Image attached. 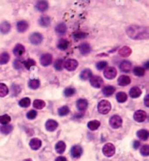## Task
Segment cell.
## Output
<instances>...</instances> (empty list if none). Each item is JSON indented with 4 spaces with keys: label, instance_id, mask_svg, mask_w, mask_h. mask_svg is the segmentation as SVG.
<instances>
[{
    "label": "cell",
    "instance_id": "1",
    "mask_svg": "<svg viewBox=\"0 0 149 161\" xmlns=\"http://www.w3.org/2000/svg\"><path fill=\"white\" fill-rule=\"evenodd\" d=\"M127 34L132 39H146L148 38V29L146 27L132 25L126 30Z\"/></svg>",
    "mask_w": 149,
    "mask_h": 161
},
{
    "label": "cell",
    "instance_id": "2",
    "mask_svg": "<svg viewBox=\"0 0 149 161\" xmlns=\"http://www.w3.org/2000/svg\"><path fill=\"white\" fill-rule=\"evenodd\" d=\"M98 112L101 114H107L110 112L111 109V105L108 100H105V99H103V100H101V102H99L98 106Z\"/></svg>",
    "mask_w": 149,
    "mask_h": 161
},
{
    "label": "cell",
    "instance_id": "3",
    "mask_svg": "<svg viewBox=\"0 0 149 161\" xmlns=\"http://www.w3.org/2000/svg\"><path fill=\"white\" fill-rule=\"evenodd\" d=\"M103 153L106 157H112L115 153V147L111 143H107L103 148Z\"/></svg>",
    "mask_w": 149,
    "mask_h": 161
},
{
    "label": "cell",
    "instance_id": "4",
    "mask_svg": "<svg viewBox=\"0 0 149 161\" xmlns=\"http://www.w3.org/2000/svg\"><path fill=\"white\" fill-rule=\"evenodd\" d=\"M110 126L113 128V129H119L121 127L122 124V119L120 116H113L112 117L110 118L109 120Z\"/></svg>",
    "mask_w": 149,
    "mask_h": 161
},
{
    "label": "cell",
    "instance_id": "5",
    "mask_svg": "<svg viewBox=\"0 0 149 161\" xmlns=\"http://www.w3.org/2000/svg\"><path fill=\"white\" fill-rule=\"evenodd\" d=\"M117 69L114 67H108L104 71V76L108 79H113L117 76Z\"/></svg>",
    "mask_w": 149,
    "mask_h": 161
},
{
    "label": "cell",
    "instance_id": "6",
    "mask_svg": "<svg viewBox=\"0 0 149 161\" xmlns=\"http://www.w3.org/2000/svg\"><path fill=\"white\" fill-rule=\"evenodd\" d=\"M29 39L31 44H34V45H37V44H39L42 41L43 36L39 33H34V34H32L30 36Z\"/></svg>",
    "mask_w": 149,
    "mask_h": 161
},
{
    "label": "cell",
    "instance_id": "7",
    "mask_svg": "<svg viewBox=\"0 0 149 161\" xmlns=\"http://www.w3.org/2000/svg\"><path fill=\"white\" fill-rule=\"evenodd\" d=\"M64 66L68 71H72L76 70V68L78 66V62L76 60L68 59L64 63Z\"/></svg>",
    "mask_w": 149,
    "mask_h": 161
},
{
    "label": "cell",
    "instance_id": "8",
    "mask_svg": "<svg viewBox=\"0 0 149 161\" xmlns=\"http://www.w3.org/2000/svg\"><path fill=\"white\" fill-rule=\"evenodd\" d=\"M90 83L93 87L99 89L102 86L103 83V80L101 77L98 76H94L91 77L90 78Z\"/></svg>",
    "mask_w": 149,
    "mask_h": 161
},
{
    "label": "cell",
    "instance_id": "9",
    "mask_svg": "<svg viewBox=\"0 0 149 161\" xmlns=\"http://www.w3.org/2000/svg\"><path fill=\"white\" fill-rule=\"evenodd\" d=\"M147 118V113L143 110H138L134 114V119L138 123H142L145 121Z\"/></svg>",
    "mask_w": 149,
    "mask_h": 161
},
{
    "label": "cell",
    "instance_id": "10",
    "mask_svg": "<svg viewBox=\"0 0 149 161\" xmlns=\"http://www.w3.org/2000/svg\"><path fill=\"white\" fill-rule=\"evenodd\" d=\"M53 57L50 54H44L40 58V63L43 66H48L52 63Z\"/></svg>",
    "mask_w": 149,
    "mask_h": 161
},
{
    "label": "cell",
    "instance_id": "11",
    "mask_svg": "<svg viewBox=\"0 0 149 161\" xmlns=\"http://www.w3.org/2000/svg\"><path fill=\"white\" fill-rule=\"evenodd\" d=\"M82 148L81 146L79 145H75L71 148V156L74 158H79L82 154Z\"/></svg>",
    "mask_w": 149,
    "mask_h": 161
},
{
    "label": "cell",
    "instance_id": "12",
    "mask_svg": "<svg viewBox=\"0 0 149 161\" xmlns=\"http://www.w3.org/2000/svg\"><path fill=\"white\" fill-rule=\"evenodd\" d=\"M58 126V123L54 120H48L45 123L46 129L49 132H54Z\"/></svg>",
    "mask_w": 149,
    "mask_h": 161
},
{
    "label": "cell",
    "instance_id": "13",
    "mask_svg": "<svg viewBox=\"0 0 149 161\" xmlns=\"http://www.w3.org/2000/svg\"><path fill=\"white\" fill-rule=\"evenodd\" d=\"M119 68L122 72L129 73L132 70V63L127 60L122 61V63L119 65Z\"/></svg>",
    "mask_w": 149,
    "mask_h": 161
},
{
    "label": "cell",
    "instance_id": "14",
    "mask_svg": "<svg viewBox=\"0 0 149 161\" xmlns=\"http://www.w3.org/2000/svg\"><path fill=\"white\" fill-rule=\"evenodd\" d=\"M29 145L31 148L34 150H37L41 147V141L37 138H34L30 141Z\"/></svg>",
    "mask_w": 149,
    "mask_h": 161
},
{
    "label": "cell",
    "instance_id": "15",
    "mask_svg": "<svg viewBox=\"0 0 149 161\" xmlns=\"http://www.w3.org/2000/svg\"><path fill=\"white\" fill-rule=\"evenodd\" d=\"M130 78L129 76H127L122 75L121 76H119V78H118V83L122 86H127V85H129L130 83Z\"/></svg>",
    "mask_w": 149,
    "mask_h": 161
},
{
    "label": "cell",
    "instance_id": "16",
    "mask_svg": "<svg viewBox=\"0 0 149 161\" xmlns=\"http://www.w3.org/2000/svg\"><path fill=\"white\" fill-rule=\"evenodd\" d=\"M87 106H88V102L87 99H80L77 101V107L80 111H84L87 109Z\"/></svg>",
    "mask_w": 149,
    "mask_h": 161
},
{
    "label": "cell",
    "instance_id": "17",
    "mask_svg": "<svg viewBox=\"0 0 149 161\" xmlns=\"http://www.w3.org/2000/svg\"><path fill=\"white\" fill-rule=\"evenodd\" d=\"M141 94H142V91L139 87H137V86H134L129 91V95L132 98L139 97Z\"/></svg>",
    "mask_w": 149,
    "mask_h": 161
},
{
    "label": "cell",
    "instance_id": "18",
    "mask_svg": "<svg viewBox=\"0 0 149 161\" xmlns=\"http://www.w3.org/2000/svg\"><path fill=\"white\" fill-rule=\"evenodd\" d=\"M29 28V24L25 20H20V21L18 22L17 23V29L19 32L23 33L26 31Z\"/></svg>",
    "mask_w": 149,
    "mask_h": 161
},
{
    "label": "cell",
    "instance_id": "19",
    "mask_svg": "<svg viewBox=\"0 0 149 161\" xmlns=\"http://www.w3.org/2000/svg\"><path fill=\"white\" fill-rule=\"evenodd\" d=\"M25 47H23L22 44H17V45L15 47L14 50H13V53H14V55H15V56H21V55H23V54L25 52Z\"/></svg>",
    "mask_w": 149,
    "mask_h": 161
},
{
    "label": "cell",
    "instance_id": "20",
    "mask_svg": "<svg viewBox=\"0 0 149 161\" xmlns=\"http://www.w3.org/2000/svg\"><path fill=\"white\" fill-rule=\"evenodd\" d=\"M36 8L40 12H44L48 8V3L46 1H39L36 4Z\"/></svg>",
    "mask_w": 149,
    "mask_h": 161
},
{
    "label": "cell",
    "instance_id": "21",
    "mask_svg": "<svg viewBox=\"0 0 149 161\" xmlns=\"http://www.w3.org/2000/svg\"><path fill=\"white\" fill-rule=\"evenodd\" d=\"M79 49L80 50V52L84 55H87V54H89L91 51L90 46H89V44H87V43H83V44H82L79 47Z\"/></svg>",
    "mask_w": 149,
    "mask_h": 161
},
{
    "label": "cell",
    "instance_id": "22",
    "mask_svg": "<svg viewBox=\"0 0 149 161\" xmlns=\"http://www.w3.org/2000/svg\"><path fill=\"white\" fill-rule=\"evenodd\" d=\"M68 46H69V41L68 40L65 39V38H61L60 40H59L57 47L60 50L64 51V50H65L68 48Z\"/></svg>",
    "mask_w": 149,
    "mask_h": 161
},
{
    "label": "cell",
    "instance_id": "23",
    "mask_svg": "<svg viewBox=\"0 0 149 161\" xmlns=\"http://www.w3.org/2000/svg\"><path fill=\"white\" fill-rule=\"evenodd\" d=\"M10 28H11V26L8 22L4 21L0 24V32L1 34H7L10 31Z\"/></svg>",
    "mask_w": 149,
    "mask_h": 161
},
{
    "label": "cell",
    "instance_id": "24",
    "mask_svg": "<svg viewBox=\"0 0 149 161\" xmlns=\"http://www.w3.org/2000/svg\"><path fill=\"white\" fill-rule=\"evenodd\" d=\"M137 136L140 139L143 140V141H146L148 139L149 133L148 131L145 130V129H141V130L138 131V133H137Z\"/></svg>",
    "mask_w": 149,
    "mask_h": 161
},
{
    "label": "cell",
    "instance_id": "25",
    "mask_svg": "<svg viewBox=\"0 0 149 161\" xmlns=\"http://www.w3.org/2000/svg\"><path fill=\"white\" fill-rule=\"evenodd\" d=\"M65 148H66V145L63 141H60L56 144V150L59 154H62L65 152Z\"/></svg>",
    "mask_w": 149,
    "mask_h": 161
},
{
    "label": "cell",
    "instance_id": "26",
    "mask_svg": "<svg viewBox=\"0 0 149 161\" xmlns=\"http://www.w3.org/2000/svg\"><path fill=\"white\" fill-rule=\"evenodd\" d=\"M115 92V88L112 86H107L103 89V94L105 96L108 97L112 95Z\"/></svg>",
    "mask_w": 149,
    "mask_h": 161
},
{
    "label": "cell",
    "instance_id": "27",
    "mask_svg": "<svg viewBox=\"0 0 149 161\" xmlns=\"http://www.w3.org/2000/svg\"><path fill=\"white\" fill-rule=\"evenodd\" d=\"M92 77V71L89 69H84V71H82L81 74H80V78L82 80H86Z\"/></svg>",
    "mask_w": 149,
    "mask_h": 161
},
{
    "label": "cell",
    "instance_id": "28",
    "mask_svg": "<svg viewBox=\"0 0 149 161\" xmlns=\"http://www.w3.org/2000/svg\"><path fill=\"white\" fill-rule=\"evenodd\" d=\"M39 23L41 26L42 27H47L50 24V18L48 16H42L40 18L39 20Z\"/></svg>",
    "mask_w": 149,
    "mask_h": 161
},
{
    "label": "cell",
    "instance_id": "29",
    "mask_svg": "<svg viewBox=\"0 0 149 161\" xmlns=\"http://www.w3.org/2000/svg\"><path fill=\"white\" fill-rule=\"evenodd\" d=\"M132 53V50L129 47H124L119 51V54L122 57H128Z\"/></svg>",
    "mask_w": 149,
    "mask_h": 161
},
{
    "label": "cell",
    "instance_id": "30",
    "mask_svg": "<svg viewBox=\"0 0 149 161\" xmlns=\"http://www.w3.org/2000/svg\"><path fill=\"white\" fill-rule=\"evenodd\" d=\"M10 55L7 52L0 54V65H5L10 60Z\"/></svg>",
    "mask_w": 149,
    "mask_h": 161
},
{
    "label": "cell",
    "instance_id": "31",
    "mask_svg": "<svg viewBox=\"0 0 149 161\" xmlns=\"http://www.w3.org/2000/svg\"><path fill=\"white\" fill-rule=\"evenodd\" d=\"M101 126V123L98 120H92V121H89L87 123V126L91 131H95L99 128V126Z\"/></svg>",
    "mask_w": 149,
    "mask_h": 161
},
{
    "label": "cell",
    "instance_id": "32",
    "mask_svg": "<svg viewBox=\"0 0 149 161\" xmlns=\"http://www.w3.org/2000/svg\"><path fill=\"white\" fill-rule=\"evenodd\" d=\"M67 31V26L65 23H59L57 26L56 27V31L59 34H64Z\"/></svg>",
    "mask_w": 149,
    "mask_h": 161
},
{
    "label": "cell",
    "instance_id": "33",
    "mask_svg": "<svg viewBox=\"0 0 149 161\" xmlns=\"http://www.w3.org/2000/svg\"><path fill=\"white\" fill-rule=\"evenodd\" d=\"M33 106L34 108H37L38 110H41V109L44 108L45 106V102L44 101L41 100V99H35L33 102Z\"/></svg>",
    "mask_w": 149,
    "mask_h": 161
},
{
    "label": "cell",
    "instance_id": "34",
    "mask_svg": "<svg viewBox=\"0 0 149 161\" xmlns=\"http://www.w3.org/2000/svg\"><path fill=\"white\" fill-rule=\"evenodd\" d=\"M9 93V89L4 83H0V97H4Z\"/></svg>",
    "mask_w": 149,
    "mask_h": 161
},
{
    "label": "cell",
    "instance_id": "35",
    "mask_svg": "<svg viewBox=\"0 0 149 161\" xmlns=\"http://www.w3.org/2000/svg\"><path fill=\"white\" fill-rule=\"evenodd\" d=\"M13 126L12 125H4L0 128V132L4 134H8L13 131Z\"/></svg>",
    "mask_w": 149,
    "mask_h": 161
},
{
    "label": "cell",
    "instance_id": "36",
    "mask_svg": "<svg viewBox=\"0 0 149 161\" xmlns=\"http://www.w3.org/2000/svg\"><path fill=\"white\" fill-rule=\"evenodd\" d=\"M117 99L120 103H123L127 99V95L124 92H119L117 94Z\"/></svg>",
    "mask_w": 149,
    "mask_h": 161
},
{
    "label": "cell",
    "instance_id": "37",
    "mask_svg": "<svg viewBox=\"0 0 149 161\" xmlns=\"http://www.w3.org/2000/svg\"><path fill=\"white\" fill-rule=\"evenodd\" d=\"M40 86V82L38 79L30 80L29 82V86L31 89H37Z\"/></svg>",
    "mask_w": 149,
    "mask_h": 161
},
{
    "label": "cell",
    "instance_id": "38",
    "mask_svg": "<svg viewBox=\"0 0 149 161\" xmlns=\"http://www.w3.org/2000/svg\"><path fill=\"white\" fill-rule=\"evenodd\" d=\"M133 73L137 76H143L145 75V70L141 67H135L133 70Z\"/></svg>",
    "mask_w": 149,
    "mask_h": 161
},
{
    "label": "cell",
    "instance_id": "39",
    "mask_svg": "<svg viewBox=\"0 0 149 161\" xmlns=\"http://www.w3.org/2000/svg\"><path fill=\"white\" fill-rule=\"evenodd\" d=\"M30 105H31V99L28 97L23 98L19 101V105L22 107H28Z\"/></svg>",
    "mask_w": 149,
    "mask_h": 161
},
{
    "label": "cell",
    "instance_id": "40",
    "mask_svg": "<svg viewBox=\"0 0 149 161\" xmlns=\"http://www.w3.org/2000/svg\"><path fill=\"white\" fill-rule=\"evenodd\" d=\"M69 107L68 106H63L58 109V114L60 116H65L69 113Z\"/></svg>",
    "mask_w": 149,
    "mask_h": 161
},
{
    "label": "cell",
    "instance_id": "41",
    "mask_svg": "<svg viewBox=\"0 0 149 161\" xmlns=\"http://www.w3.org/2000/svg\"><path fill=\"white\" fill-rule=\"evenodd\" d=\"M11 120V118L8 115H3L0 116V123L3 125H7Z\"/></svg>",
    "mask_w": 149,
    "mask_h": 161
},
{
    "label": "cell",
    "instance_id": "42",
    "mask_svg": "<svg viewBox=\"0 0 149 161\" xmlns=\"http://www.w3.org/2000/svg\"><path fill=\"white\" fill-rule=\"evenodd\" d=\"M23 65H24L25 68H26V69L30 70V68H31V67L34 66V65H36V62L34 60L29 59V60H26L23 62Z\"/></svg>",
    "mask_w": 149,
    "mask_h": 161
},
{
    "label": "cell",
    "instance_id": "43",
    "mask_svg": "<svg viewBox=\"0 0 149 161\" xmlns=\"http://www.w3.org/2000/svg\"><path fill=\"white\" fill-rule=\"evenodd\" d=\"M76 93V89L74 88H67L64 90V95L67 97L73 96Z\"/></svg>",
    "mask_w": 149,
    "mask_h": 161
},
{
    "label": "cell",
    "instance_id": "44",
    "mask_svg": "<svg viewBox=\"0 0 149 161\" xmlns=\"http://www.w3.org/2000/svg\"><path fill=\"white\" fill-rule=\"evenodd\" d=\"M73 36L76 40H79L85 38L87 36V34L84 32H76L73 34Z\"/></svg>",
    "mask_w": 149,
    "mask_h": 161
},
{
    "label": "cell",
    "instance_id": "45",
    "mask_svg": "<svg viewBox=\"0 0 149 161\" xmlns=\"http://www.w3.org/2000/svg\"><path fill=\"white\" fill-rule=\"evenodd\" d=\"M11 90L12 94H13V96H17V95L20 92L21 89H20V87L18 85H13V86H12Z\"/></svg>",
    "mask_w": 149,
    "mask_h": 161
},
{
    "label": "cell",
    "instance_id": "46",
    "mask_svg": "<svg viewBox=\"0 0 149 161\" xmlns=\"http://www.w3.org/2000/svg\"><path fill=\"white\" fill-rule=\"evenodd\" d=\"M63 61L61 59H58L55 62V68H56L57 71H61L63 69Z\"/></svg>",
    "mask_w": 149,
    "mask_h": 161
},
{
    "label": "cell",
    "instance_id": "47",
    "mask_svg": "<svg viewBox=\"0 0 149 161\" xmlns=\"http://www.w3.org/2000/svg\"><path fill=\"white\" fill-rule=\"evenodd\" d=\"M141 153L143 156H148L149 155V146L148 144L143 145L141 149Z\"/></svg>",
    "mask_w": 149,
    "mask_h": 161
},
{
    "label": "cell",
    "instance_id": "48",
    "mask_svg": "<svg viewBox=\"0 0 149 161\" xmlns=\"http://www.w3.org/2000/svg\"><path fill=\"white\" fill-rule=\"evenodd\" d=\"M37 112L34 110H30L29 113L26 114V117H27V118L30 119V120H33V119H34L36 117H37Z\"/></svg>",
    "mask_w": 149,
    "mask_h": 161
},
{
    "label": "cell",
    "instance_id": "49",
    "mask_svg": "<svg viewBox=\"0 0 149 161\" xmlns=\"http://www.w3.org/2000/svg\"><path fill=\"white\" fill-rule=\"evenodd\" d=\"M107 65H108V63H107L106 61H101V62H99L97 63L96 67L98 70L101 71V70L104 69V68H105Z\"/></svg>",
    "mask_w": 149,
    "mask_h": 161
},
{
    "label": "cell",
    "instance_id": "50",
    "mask_svg": "<svg viewBox=\"0 0 149 161\" xmlns=\"http://www.w3.org/2000/svg\"><path fill=\"white\" fill-rule=\"evenodd\" d=\"M13 65H14L15 68H16V69H20L23 67V63H22L20 60H15L14 62H13Z\"/></svg>",
    "mask_w": 149,
    "mask_h": 161
},
{
    "label": "cell",
    "instance_id": "51",
    "mask_svg": "<svg viewBox=\"0 0 149 161\" xmlns=\"http://www.w3.org/2000/svg\"><path fill=\"white\" fill-rule=\"evenodd\" d=\"M141 145V142L139 141H135L133 143V147L135 149H138Z\"/></svg>",
    "mask_w": 149,
    "mask_h": 161
},
{
    "label": "cell",
    "instance_id": "52",
    "mask_svg": "<svg viewBox=\"0 0 149 161\" xmlns=\"http://www.w3.org/2000/svg\"><path fill=\"white\" fill-rule=\"evenodd\" d=\"M149 96L148 95H146L145 97V99H144V101H145V105L146 107H148L149 106Z\"/></svg>",
    "mask_w": 149,
    "mask_h": 161
},
{
    "label": "cell",
    "instance_id": "53",
    "mask_svg": "<svg viewBox=\"0 0 149 161\" xmlns=\"http://www.w3.org/2000/svg\"><path fill=\"white\" fill-rule=\"evenodd\" d=\"M56 161H67L66 158L65 157H63V156H60V157H58L56 158Z\"/></svg>",
    "mask_w": 149,
    "mask_h": 161
},
{
    "label": "cell",
    "instance_id": "54",
    "mask_svg": "<svg viewBox=\"0 0 149 161\" xmlns=\"http://www.w3.org/2000/svg\"><path fill=\"white\" fill-rule=\"evenodd\" d=\"M148 62H146V64H145V68H146L147 69H148Z\"/></svg>",
    "mask_w": 149,
    "mask_h": 161
},
{
    "label": "cell",
    "instance_id": "55",
    "mask_svg": "<svg viewBox=\"0 0 149 161\" xmlns=\"http://www.w3.org/2000/svg\"><path fill=\"white\" fill-rule=\"evenodd\" d=\"M24 161H32V160H31V159L29 158V159H26V160H25Z\"/></svg>",
    "mask_w": 149,
    "mask_h": 161
}]
</instances>
